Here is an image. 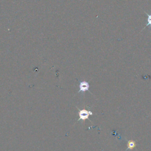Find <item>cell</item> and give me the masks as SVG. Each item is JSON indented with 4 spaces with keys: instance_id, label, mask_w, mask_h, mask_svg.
I'll return each mask as SVG.
<instances>
[{
    "instance_id": "1",
    "label": "cell",
    "mask_w": 151,
    "mask_h": 151,
    "mask_svg": "<svg viewBox=\"0 0 151 151\" xmlns=\"http://www.w3.org/2000/svg\"><path fill=\"white\" fill-rule=\"evenodd\" d=\"M93 113L90 111L87 110L86 109H82L79 110V113H78V116H79V119H78V120H85L86 119H87L89 117V116L92 115Z\"/></svg>"
},
{
    "instance_id": "2",
    "label": "cell",
    "mask_w": 151,
    "mask_h": 151,
    "mask_svg": "<svg viewBox=\"0 0 151 151\" xmlns=\"http://www.w3.org/2000/svg\"><path fill=\"white\" fill-rule=\"evenodd\" d=\"M90 88V85L86 81H81L79 84V91L80 92H85L86 91H88Z\"/></svg>"
},
{
    "instance_id": "3",
    "label": "cell",
    "mask_w": 151,
    "mask_h": 151,
    "mask_svg": "<svg viewBox=\"0 0 151 151\" xmlns=\"http://www.w3.org/2000/svg\"><path fill=\"white\" fill-rule=\"evenodd\" d=\"M136 147V143L134 140H130L127 142V149L129 150H133Z\"/></svg>"
},
{
    "instance_id": "4",
    "label": "cell",
    "mask_w": 151,
    "mask_h": 151,
    "mask_svg": "<svg viewBox=\"0 0 151 151\" xmlns=\"http://www.w3.org/2000/svg\"><path fill=\"white\" fill-rule=\"evenodd\" d=\"M145 14L147 15V24L146 25V26L145 27V28H146V27H149V26H150L151 27V14H147L146 12H145Z\"/></svg>"
}]
</instances>
